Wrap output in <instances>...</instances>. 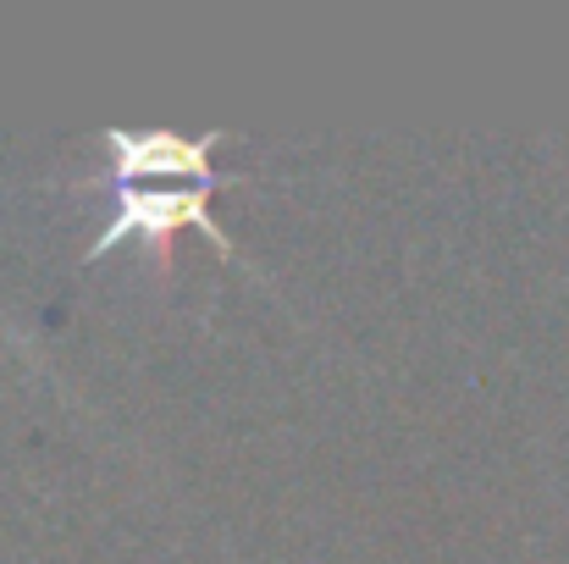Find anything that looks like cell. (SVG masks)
I'll list each match as a JSON object with an SVG mask.
<instances>
[{
	"instance_id": "obj_1",
	"label": "cell",
	"mask_w": 569,
	"mask_h": 564,
	"mask_svg": "<svg viewBox=\"0 0 569 564\" xmlns=\"http://www.w3.org/2000/svg\"><path fill=\"white\" fill-rule=\"evenodd\" d=\"M227 184V172L221 178H210V184H94L111 194V216H106V227H100V238L89 244V260H100V255H111L122 238H144V249H150V260H161V271L172 266V244H178V232H204L227 260H238V249H232V238L210 221V194Z\"/></svg>"
},
{
	"instance_id": "obj_2",
	"label": "cell",
	"mask_w": 569,
	"mask_h": 564,
	"mask_svg": "<svg viewBox=\"0 0 569 564\" xmlns=\"http://www.w3.org/2000/svg\"><path fill=\"white\" fill-rule=\"evenodd\" d=\"M227 133H172V128H144V133H133V128H106L100 133V145H106V172L94 178V184H150V178H189V184H210V178H221L216 167H210V150L221 145Z\"/></svg>"
}]
</instances>
